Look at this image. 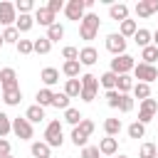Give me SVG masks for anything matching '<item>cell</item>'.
I'll use <instances>...</instances> for the list:
<instances>
[{"mask_svg": "<svg viewBox=\"0 0 158 158\" xmlns=\"http://www.w3.org/2000/svg\"><path fill=\"white\" fill-rule=\"evenodd\" d=\"M15 10H17L20 15H30V12H32V10H37V7H35V2H32V0H17V2H15Z\"/></svg>", "mask_w": 158, "mask_h": 158, "instance_id": "cell-40", "label": "cell"}, {"mask_svg": "<svg viewBox=\"0 0 158 158\" xmlns=\"http://www.w3.org/2000/svg\"><path fill=\"white\" fill-rule=\"evenodd\" d=\"M99 156H101L99 146H84L81 148V158H99Z\"/></svg>", "mask_w": 158, "mask_h": 158, "instance_id": "cell-46", "label": "cell"}, {"mask_svg": "<svg viewBox=\"0 0 158 158\" xmlns=\"http://www.w3.org/2000/svg\"><path fill=\"white\" fill-rule=\"evenodd\" d=\"M15 49H17L20 54H32V52H35V40H20V42L15 44Z\"/></svg>", "mask_w": 158, "mask_h": 158, "instance_id": "cell-41", "label": "cell"}, {"mask_svg": "<svg viewBox=\"0 0 158 158\" xmlns=\"http://www.w3.org/2000/svg\"><path fill=\"white\" fill-rule=\"evenodd\" d=\"M2 158H15V156H12V153H10V156H2Z\"/></svg>", "mask_w": 158, "mask_h": 158, "instance_id": "cell-54", "label": "cell"}, {"mask_svg": "<svg viewBox=\"0 0 158 158\" xmlns=\"http://www.w3.org/2000/svg\"><path fill=\"white\" fill-rule=\"evenodd\" d=\"M0 96H2V101H5L7 106H17V104L22 101V89H20V86H17V89H5Z\"/></svg>", "mask_w": 158, "mask_h": 158, "instance_id": "cell-18", "label": "cell"}, {"mask_svg": "<svg viewBox=\"0 0 158 158\" xmlns=\"http://www.w3.org/2000/svg\"><path fill=\"white\" fill-rule=\"evenodd\" d=\"M64 5H67V2H62V0H49V2H47V10H49L52 15H57V12L64 10Z\"/></svg>", "mask_w": 158, "mask_h": 158, "instance_id": "cell-47", "label": "cell"}, {"mask_svg": "<svg viewBox=\"0 0 158 158\" xmlns=\"http://www.w3.org/2000/svg\"><path fill=\"white\" fill-rule=\"evenodd\" d=\"M156 158H158V153H156Z\"/></svg>", "mask_w": 158, "mask_h": 158, "instance_id": "cell-56", "label": "cell"}, {"mask_svg": "<svg viewBox=\"0 0 158 158\" xmlns=\"http://www.w3.org/2000/svg\"><path fill=\"white\" fill-rule=\"evenodd\" d=\"M35 22L42 25V27H52V25L57 22V15H52V12L47 10V5H44V7H37V10H35Z\"/></svg>", "mask_w": 158, "mask_h": 158, "instance_id": "cell-13", "label": "cell"}, {"mask_svg": "<svg viewBox=\"0 0 158 158\" xmlns=\"http://www.w3.org/2000/svg\"><path fill=\"white\" fill-rule=\"evenodd\" d=\"M106 49H109L114 57H118V54H126V37H121L118 32H111V35H106Z\"/></svg>", "mask_w": 158, "mask_h": 158, "instance_id": "cell-8", "label": "cell"}, {"mask_svg": "<svg viewBox=\"0 0 158 158\" xmlns=\"http://www.w3.org/2000/svg\"><path fill=\"white\" fill-rule=\"evenodd\" d=\"M153 44H156V47H158V30H156V32H153Z\"/></svg>", "mask_w": 158, "mask_h": 158, "instance_id": "cell-51", "label": "cell"}, {"mask_svg": "<svg viewBox=\"0 0 158 158\" xmlns=\"http://www.w3.org/2000/svg\"><path fill=\"white\" fill-rule=\"evenodd\" d=\"M49 146L44 143V141H35L32 146H30V153H32V158H49Z\"/></svg>", "mask_w": 158, "mask_h": 158, "instance_id": "cell-22", "label": "cell"}, {"mask_svg": "<svg viewBox=\"0 0 158 158\" xmlns=\"http://www.w3.org/2000/svg\"><path fill=\"white\" fill-rule=\"evenodd\" d=\"M2 156H10V141L7 138H0V158Z\"/></svg>", "mask_w": 158, "mask_h": 158, "instance_id": "cell-50", "label": "cell"}, {"mask_svg": "<svg viewBox=\"0 0 158 158\" xmlns=\"http://www.w3.org/2000/svg\"><path fill=\"white\" fill-rule=\"evenodd\" d=\"M2 44H5V40H2V32H0V47H2Z\"/></svg>", "mask_w": 158, "mask_h": 158, "instance_id": "cell-53", "label": "cell"}, {"mask_svg": "<svg viewBox=\"0 0 158 158\" xmlns=\"http://www.w3.org/2000/svg\"><path fill=\"white\" fill-rule=\"evenodd\" d=\"M81 101H86V104H91L94 99H96V91H86V89H81V96H79Z\"/></svg>", "mask_w": 158, "mask_h": 158, "instance_id": "cell-49", "label": "cell"}, {"mask_svg": "<svg viewBox=\"0 0 158 158\" xmlns=\"http://www.w3.org/2000/svg\"><path fill=\"white\" fill-rule=\"evenodd\" d=\"M99 151H101V156H116L118 153V138H111V136L101 138L99 141Z\"/></svg>", "mask_w": 158, "mask_h": 158, "instance_id": "cell-15", "label": "cell"}, {"mask_svg": "<svg viewBox=\"0 0 158 158\" xmlns=\"http://www.w3.org/2000/svg\"><path fill=\"white\" fill-rule=\"evenodd\" d=\"M121 128H123L121 118H106V121H104V131H106V136H111V138H116V136L121 133Z\"/></svg>", "mask_w": 158, "mask_h": 158, "instance_id": "cell-21", "label": "cell"}, {"mask_svg": "<svg viewBox=\"0 0 158 158\" xmlns=\"http://www.w3.org/2000/svg\"><path fill=\"white\" fill-rule=\"evenodd\" d=\"M99 25H101V20H99V15L96 12H86L84 15V20L79 22V37L81 40H94L96 35H99Z\"/></svg>", "mask_w": 158, "mask_h": 158, "instance_id": "cell-1", "label": "cell"}, {"mask_svg": "<svg viewBox=\"0 0 158 158\" xmlns=\"http://www.w3.org/2000/svg\"><path fill=\"white\" fill-rule=\"evenodd\" d=\"M20 84H17V72L12 69V67H5V69H0V89L5 91V89H17Z\"/></svg>", "mask_w": 158, "mask_h": 158, "instance_id": "cell-10", "label": "cell"}, {"mask_svg": "<svg viewBox=\"0 0 158 158\" xmlns=\"http://www.w3.org/2000/svg\"><path fill=\"white\" fill-rule=\"evenodd\" d=\"M10 131H12V118H10L7 114L0 111V138H5Z\"/></svg>", "mask_w": 158, "mask_h": 158, "instance_id": "cell-39", "label": "cell"}, {"mask_svg": "<svg viewBox=\"0 0 158 158\" xmlns=\"http://www.w3.org/2000/svg\"><path fill=\"white\" fill-rule=\"evenodd\" d=\"M118 111H123V114L133 111V96H131V94H121V106H118Z\"/></svg>", "mask_w": 158, "mask_h": 158, "instance_id": "cell-44", "label": "cell"}, {"mask_svg": "<svg viewBox=\"0 0 158 158\" xmlns=\"http://www.w3.org/2000/svg\"><path fill=\"white\" fill-rule=\"evenodd\" d=\"M62 57H64V62H74V59H79V49L77 47H64Z\"/></svg>", "mask_w": 158, "mask_h": 158, "instance_id": "cell-45", "label": "cell"}, {"mask_svg": "<svg viewBox=\"0 0 158 158\" xmlns=\"http://www.w3.org/2000/svg\"><path fill=\"white\" fill-rule=\"evenodd\" d=\"M79 81H81V89H86V91H99V77H94V74H81Z\"/></svg>", "mask_w": 158, "mask_h": 158, "instance_id": "cell-28", "label": "cell"}, {"mask_svg": "<svg viewBox=\"0 0 158 158\" xmlns=\"http://www.w3.org/2000/svg\"><path fill=\"white\" fill-rule=\"evenodd\" d=\"M126 133H128V138H143V136H146V126L138 123V121H133V123L126 128Z\"/></svg>", "mask_w": 158, "mask_h": 158, "instance_id": "cell-37", "label": "cell"}, {"mask_svg": "<svg viewBox=\"0 0 158 158\" xmlns=\"http://www.w3.org/2000/svg\"><path fill=\"white\" fill-rule=\"evenodd\" d=\"M99 62V52L94 47H81L79 49V64L81 67H94Z\"/></svg>", "mask_w": 158, "mask_h": 158, "instance_id": "cell-14", "label": "cell"}, {"mask_svg": "<svg viewBox=\"0 0 158 158\" xmlns=\"http://www.w3.org/2000/svg\"><path fill=\"white\" fill-rule=\"evenodd\" d=\"M136 32H138V25H136V20H131V17L118 25V35H121V37H133Z\"/></svg>", "mask_w": 158, "mask_h": 158, "instance_id": "cell-24", "label": "cell"}, {"mask_svg": "<svg viewBox=\"0 0 158 158\" xmlns=\"http://www.w3.org/2000/svg\"><path fill=\"white\" fill-rule=\"evenodd\" d=\"M133 77L131 74H121L118 79H116V91L118 94H128V91H133Z\"/></svg>", "mask_w": 158, "mask_h": 158, "instance_id": "cell-20", "label": "cell"}, {"mask_svg": "<svg viewBox=\"0 0 158 158\" xmlns=\"http://www.w3.org/2000/svg\"><path fill=\"white\" fill-rule=\"evenodd\" d=\"M62 74L69 77V79H79V77H81V64H79V59L64 62V64H62Z\"/></svg>", "mask_w": 158, "mask_h": 158, "instance_id": "cell-17", "label": "cell"}, {"mask_svg": "<svg viewBox=\"0 0 158 158\" xmlns=\"http://www.w3.org/2000/svg\"><path fill=\"white\" fill-rule=\"evenodd\" d=\"M2 40H5V44H17V42H20L17 27H5V30H2Z\"/></svg>", "mask_w": 158, "mask_h": 158, "instance_id": "cell-36", "label": "cell"}, {"mask_svg": "<svg viewBox=\"0 0 158 158\" xmlns=\"http://www.w3.org/2000/svg\"><path fill=\"white\" fill-rule=\"evenodd\" d=\"M156 114H158V99H143L141 101V109H138V123H151L153 118H156Z\"/></svg>", "mask_w": 158, "mask_h": 158, "instance_id": "cell-4", "label": "cell"}, {"mask_svg": "<svg viewBox=\"0 0 158 158\" xmlns=\"http://www.w3.org/2000/svg\"><path fill=\"white\" fill-rule=\"evenodd\" d=\"M44 143L49 148H59L64 143V131H62V123L59 121H49L47 128H44Z\"/></svg>", "mask_w": 158, "mask_h": 158, "instance_id": "cell-2", "label": "cell"}, {"mask_svg": "<svg viewBox=\"0 0 158 158\" xmlns=\"http://www.w3.org/2000/svg\"><path fill=\"white\" fill-rule=\"evenodd\" d=\"M49 49H52V42H49L47 37L35 40V52H37V54H49Z\"/></svg>", "mask_w": 158, "mask_h": 158, "instance_id": "cell-42", "label": "cell"}, {"mask_svg": "<svg viewBox=\"0 0 158 158\" xmlns=\"http://www.w3.org/2000/svg\"><path fill=\"white\" fill-rule=\"evenodd\" d=\"M52 96H54V91L52 89H47V86H42L37 94H35V99H37V106H52Z\"/></svg>", "mask_w": 158, "mask_h": 158, "instance_id": "cell-26", "label": "cell"}, {"mask_svg": "<svg viewBox=\"0 0 158 158\" xmlns=\"http://www.w3.org/2000/svg\"><path fill=\"white\" fill-rule=\"evenodd\" d=\"M141 59H143V64H156V62H158V47H156V44L143 47V49H141Z\"/></svg>", "mask_w": 158, "mask_h": 158, "instance_id": "cell-31", "label": "cell"}, {"mask_svg": "<svg viewBox=\"0 0 158 158\" xmlns=\"http://www.w3.org/2000/svg\"><path fill=\"white\" fill-rule=\"evenodd\" d=\"M79 128H81V131H84V133H86V136H91V133H94V128H96V126H94V121H91V118H84V121H81V123H79Z\"/></svg>", "mask_w": 158, "mask_h": 158, "instance_id": "cell-48", "label": "cell"}, {"mask_svg": "<svg viewBox=\"0 0 158 158\" xmlns=\"http://www.w3.org/2000/svg\"><path fill=\"white\" fill-rule=\"evenodd\" d=\"M40 79H42V84L49 89V86H54V84L59 81V69H54V67H44V69L40 72Z\"/></svg>", "mask_w": 158, "mask_h": 158, "instance_id": "cell-16", "label": "cell"}, {"mask_svg": "<svg viewBox=\"0 0 158 158\" xmlns=\"http://www.w3.org/2000/svg\"><path fill=\"white\" fill-rule=\"evenodd\" d=\"M15 27H17V32H30L35 27V15H17Z\"/></svg>", "mask_w": 158, "mask_h": 158, "instance_id": "cell-23", "label": "cell"}, {"mask_svg": "<svg viewBox=\"0 0 158 158\" xmlns=\"http://www.w3.org/2000/svg\"><path fill=\"white\" fill-rule=\"evenodd\" d=\"M133 79H138V81H143V84L158 81V69H156V64H143V62H138V64L133 67Z\"/></svg>", "mask_w": 158, "mask_h": 158, "instance_id": "cell-3", "label": "cell"}, {"mask_svg": "<svg viewBox=\"0 0 158 158\" xmlns=\"http://www.w3.org/2000/svg\"><path fill=\"white\" fill-rule=\"evenodd\" d=\"M133 42L143 49V47H151L153 44V32H148V30H143V27H138V32L133 35Z\"/></svg>", "mask_w": 158, "mask_h": 158, "instance_id": "cell-19", "label": "cell"}, {"mask_svg": "<svg viewBox=\"0 0 158 158\" xmlns=\"http://www.w3.org/2000/svg\"><path fill=\"white\" fill-rule=\"evenodd\" d=\"M116 158H128V156L126 153H116Z\"/></svg>", "mask_w": 158, "mask_h": 158, "instance_id": "cell-52", "label": "cell"}, {"mask_svg": "<svg viewBox=\"0 0 158 158\" xmlns=\"http://www.w3.org/2000/svg\"><path fill=\"white\" fill-rule=\"evenodd\" d=\"M133 67H136V59L131 57V54H118V57H114L111 59V72L114 74H128V72H133Z\"/></svg>", "mask_w": 158, "mask_h": 158, "instance_id": "cell-5", "label": "cell"}, {"mask_svg": "<svg viewBox=\"0 0 158 158\" xmlns=\"http://www.w3.org/2000/svg\"><path fill=\"white\" fill-rule=\"evenodd\" d=\"M156 153H158V146L156 143H143L141 148H138V158H156Z\"/></svg>", "mask_w": 158, "mask_h": 158, "instance_id": "cell-38", "label": "cell"}, {"mask_svg": "<svg viewBox=\"0 0 158 158\" xmlns=\"http://www.w3.org/2000/svg\"><path fill=\"white\" fill-rule=\"evenodd\" d=\"M44 37H47L49 42H59V40L64 37V27H62L59 22H54L52 27H47V35H44Z\"/></svg>", "mask_w": 158, "mask_h": 158, "instance_id": "cell-33", "label": "cell"}, {"mask_svg": "<svg viewBox=\"0 0 158 158\" xmlns=\"http://www.w3.org/2000/svg\"><path fill=\"white\" fill-rule=\"evenodd\" d=\"M15 22H17L15 2H0V25L2 27H15Z\"/></svg>", "mask_w": 158, "mask_h": 158, "instance_id": "cell-9", "label": "cell"}, {"mask_svg": "<svg viewBox=\"0 0 158 158\" xmlns=\"http://www.w3.org/2000/svg\"><path fill=\"white\" fill-rule=\"evenodd\" d=\"M116 79H118V74H114V72L109 69V72H104V74L99 77V86H104L106 91H111V89H116Z\"/></svg>", "mask_w": 158, "mask_h": 158, "instance_id": "cell-25", "label": "cell"}, {"mask_svg": "<svg viewBox=\"0 0 158 158\" xmlns=\"http://www.w3.org/2000/svg\"><path fill=\"white\" fill-rule=\"evenodd\" d=\"M12 133L20 138V141H30L32 138V123L25 118V116H17V118H12Z\"/></svg>", "mask_w": 158, "mask_h": 158, "instance_id": "cell-6", "label": "cell"}, {"mask_svg": "<svg viewBox=\"0 0 158 158\" xmlns=\"http://www.w3.org/2000/svg\"><path fill=\"white\" fill-rule=\"evenodd\" d=\"M64 94H67L69 99L81 96V81H79V79H67V84H64Z\"/></svg>", "mask_w": 158, "mask_h": 158, "instance_id": "cell-29", "label": "cell"}, {"mask_svg": "<svg viewBox=\"0 0 158 158\" xmlns=\"http://www.w3.org/2000/svg\"><path fill=\"white\" fill-rule=\"evenodd\" d=\"M0 94H2V89H0Z\"/></svg>", "mask_w": 158, "mask_h": 158, "instance_id": "cell-55", "label": "cell"}, {"mask_svg": "<svg viewBox=\"0 0 158 158\" xmlns=\"http://www.w3.org/2000/svg\"><path fill=\"white\" fill-rule=\"evenodd\" d=\"M106 104H109L111 109H118V106H121V94H118L116 89L106 91Z\"/></svg>", "mask_w": 158, "mask_h": 158, "instance_id": "cell-43", "label": "cell"}, {"mask_svg": "<svg viewBox=\"0 0 158 158\" xmlns=\"http://www.w3.org/2000/svg\"><path fill=\"white\" fill-rule=\"evenodd\" d=\"M109 17L121 25L123 20H128V5L126 2H111L109 5Z\"/></svg>", "mask_w": 158, "mask_h": 158, "instance_id": "cell-12", "label": "cell"}, {"mask_svg": "<svg viewBox=\"0 0 158 158\" xmlns=\"http://www.w3.org/2000/svg\"><path fill=\"white\" fill-rule=\"evenodd\" d=\"M25 118H27L30 123H40V121L44 118V109H42V106H37V104H32V106L25 111Z\"/></svg>", "mask_w": 158, "mask_h": 158, "instance_id": "cell-27", "label": "cell"}, {"mask_svg": "<svg viewBox=\"0 0 158 158\" xmlns=\"http://www.w3.org/2000/svg\"><path fill=\"white\" fill-rule=\"evenodd\" d=\"M52 106L67 111V109H69V96H67L64 91H54V96H52Z\"/></svg>", "mask_w": 158, "mask_h": 158, "instance_id": "cell-34", "label": "cell"}, {"mask_svg": "<svg viewBox=\"0 0 158 158\" xmlns=\"http://www.w3.org/2000/svg\"><path fill=\"white\" fill-rule=\"evenodd\" d=\"M64 121H67L69 126H79V123L84 121V116H81L79 109H72V106H69V109L64 111Z\"/></svg>", "mask_w": 158, "mask_h": 158, "instance_id": "cell-32", "label": "cell"}, {"mask_svg": "<svg viewBox=\"0 0 158 158\" xmlns=\"http://www.w3.org/2000/svg\"><path fill=\"white\" fill-rule=\"evenodd\" d=\"M133 12L138 17H151V15L158 12V0H138L136 7H133Z\"/></svg>", "mask_w": 158, "mask_h": 158, "instance_id": "cell-11", "label": "cell"}, {"mask_svg": "<svg viewBox=\"0 0 158 158\" xmlns=\"http://www.w3.org/2000/svg\"><path fill=\"white\" fill-rule=\"evenodd\" d=\"M64 15H67V20H72V22H81L84 15H86L84 0H69V2L64 5Z\"/></svg>", "mask_w": 158, "mask_h": 158, "instance_id": "cell-7", "label": "cell"}, {"mask_svg": "<svg viewBox=\"0 0 158 158\" xmlns=\"http://www.w3.org/2000/svg\"><path fill=\"white\" fill-rule=\"evenodd\" d=\"M133 99H138V101H143V99H151V84L136 81V84H133Z\"/></svg>", "mask_w": 158, "mask_h": 158, "instance_id": "cell-30", "label": "cell"}, {"mask_svg": "<svg viewBox=\"0 0 158 158\" xmlns=\"http://www.w3.org/2000/svg\"><path fill=\"white\" fill-rule=\"evenodd\" d=\"M69 138H72V143H74L77 148H84V146H86V138H89V136H86V133H84V131H81L79 126H74V128H72V136H69Z\"/></svg>", "mask_w": 158, "mask_h": 158, "instance_id": "cell-35", "label": "cell"}]
</instances>
